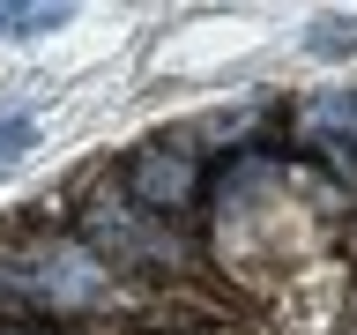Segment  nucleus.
<instances>
[{
    "mask_svg": "<svg viewBox=\"0 0 357 335\" xmlns=\"http://www.w3.org/2000/svg\"><path fill=\"white\" fill-rule=\"evenodd\" d=\"M105 298V268L75 239H30L0 246V313H82Z\"/></svg>",
    "mask_w": 357,
    "mask_h": 335,
    "instance_id": "1",
    "label": "nucleus"
},
{
    "mask_svg": "<svg viewBox=\"0 0 357 335\" xmlns=\"http://www.w3.org/2000/svg\"><path fill=\"white\" fill-rule=\"evenodd\" d=\"M305 45H312V52H328V60H335V52H357V22H342V15H320Z\"/></svg>",
    "mask_w": 357,
    "mask_h": 335,
    "instance_id": "5",
    "label": "nucleus"
},
{
    "mask_svg": "<svg viewBox=\"0 0 357 335\" xmlns=\"http://www.w3.org/2000/svg\"><path fill=\"white\" fill-rule=\"evenodd\" d=\"M127 194L142 201V209H156V216L194 209V194H201V164H194V149H178V142H149V149H134V164H127Z\"/></svg>",
    "mask_w": 357,
    "mask_h": 335,
    "instance_id": "2",
    "label": "nucleus"
},
{
    "mask_svg": "<svg viewBox=\"0 0 357 335\" xmlns=\"http://www.w3.org/2000/svg\"><path fill=\"white\" fill-rule=\"evenodd\" d=\"M30 142H38V119H30V112H8V119H0V172H8Z\"/></svg>",
    "mask_w": 357,
    "mask_h": 335,
    "instance_id": "6",
    "label": "nucleus"
},
{
    "mask_svg": "<svg viewBox=\"0 0 357 335\" xmlns=\"http://www.w3.org/2000/svg\"><path fill=\"white\" fill-rule=\"evenodd\" d=\"M67 8H45V0H30V8H15V0H0V38H38V30H60Z\"/></svg>",
    "mask_w": 357,
    "mask_h": 335,
    "instance_id": "4",
    "label": "nucleus"
},
{
    "mask_svg": "<svg viewBox=\"0 0 357 335\" xmlns=\"http://www.w3.org/2000/svg\"><path fill=\"white\" fill-rule=\"evenodd\" d=\"M0 335H15V328H0Z\"/></svg>",
    "mask_w": 357,
    "mask_h": 335,
    "instance_id": "7",
    "label": "nucleus"
},
{
    "mask_svg": "<svg viewBox=\"0 0 357 335\" xmlns=\"http://www.w3.org/2000/svg\"><path fill=\"white\" fill-rule=\"evenodd\" d=\"M305 134L312 149H335V164L357 179V89H320L305 105Z\"/></svg>",
    "mask_w": 357,
    "mask_h": 335,
    "instance_id": "3",
    "label": "nucleus"
}]
</instances>
